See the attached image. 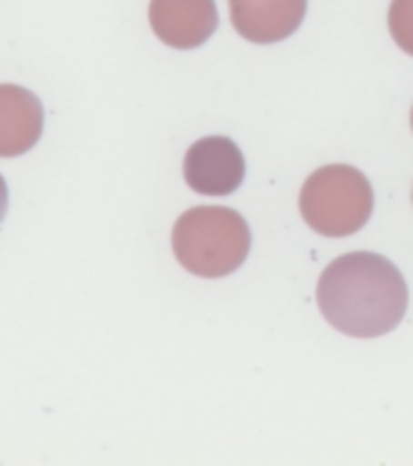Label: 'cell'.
Instances as JSON below:
<instances>
[{
  "label": "cell",
  "instance_id": "obj_10",
  "mask_svg": "<svg viewBox=\"0 0 413 466\" xmlns=\"http://www.w3.org/2000/svg\"><path fill=\"white\" fill-rule=\"evenodd\" d=\"M411 128H413V109H411Z\"/></svg>",
  "mask_w": 413,
  "mask_h": 466
},
{
  "label": "cell",
  "instance_id": "obj_8",
  "mask_svg": "<svg viewBox=\"0 0 413 466\" xmlns=\"http://www.w3.org/2000/svg\"><path fill=\"white\" fill-rule=\"evenodd\" d=\"M389 32L404 54L413 56V0H392Z\"/></svg>",
  "mask_w": 413,
  "mask_h": 466
},
{
  "label": "cell",
  "instance_id": "obj_5",
  "mask_svg": "<svg viewBox=\"0 0 413 466\" xmlns=\"http://www.w3.org/2000/svg\"><path fill=\"white\" fill-rule=\"evenodd\" d=\"M150 27L172 49H198L217 29L216 0H150Z\"/></svg>",
  "mask_w": 413,
  "mask_h": 466
},
{
  "label": "cell",
  "instance_id": "obj_7",
  "mask_svg": "<svg viewBox=\"0 0 413 466\" xmlns=\"http://www.w3.org/2000/svg\"><path fill=\"white\" fill-rule=\"evenodd\" d=\"M44 106L35 92L20 85H0V157H17L39 143Z\"/></svg>",
  "mask_w": 413,
  "mask_h": 466
},
{
  "label": "cell",
  "instance_id": "obj_2",
  "mask_svg": "<svg viewBox=\"0 0 413 466\" xmlns=\"http://www.w3.org/2000/svg\"><path fill=\"white\" fill-rule=\"evenodd\" d=\"M176 261L201 279H223L245 264L252 249V230L237 210L198 206L179 216L172 230Z\"/></svg>",
  "mask_w": 413,
  "mask_h": 466
},
{
  "label": "cell",
  "instance_id": "obj_3",
  "mask_svg": "<svg viewBox=\"0 0 413 466\" xmlns=\"http://www.w3.org/2000/svg\"><path fill=\"white\" fill-rule=\"evenodd\" d=\"M375 210L370 179L350 165H327L302 184L300 213L324 237H348L363 230Z\"/></svg>",
  "mask_w": 413,
  "mask_h": 466
},
{
  "label": "cell",
  "instance_id": "obj_9",
  "mask_svg": "<svg viewBox=\"0 0 413 466\" xmlns=\"http://www.w3.org/2000/svg\"><path fill=\"white\" fill-rule=\"evenodd\" d=\"M7 201H10V196H7V184L5 179L0 177V223H3L7 216Z\"/></svg>",
  "mask_w": 413,
  "mask_h": 466
},
{
  "label": "cell",
  "instance_id": "obj_6",
  "mask_svg": "<svg viewBox=\"0 0 413 466\" xmlns=\"http://www.w3.org/2000/svg\"><path fill=\"white\" fill-rule=\"evenodd\" d=\"M239 36L254 44H276L293 36L307 15V0H227Z\"/></svg>",
  "mask_w": 413,
  "mask_h": 466
},
{
  "label": "cell",
  "instance_id": "obj_4",
  "mask_svg": "<svg viewBox=\"0 0 413 466\" xmlns=\"http://www.w3.org/2000/svg\"><path fill=\"white\" fill-rule=\"evenodd\" d=\"M245 155L227 136H206L186 150L184 179L204 196H230L245 181Z\"/></svg>",
  "mask_w": 413,
  "mask_h": 466
},
{
  "label": "cell",
  "instance_id": "obj_1",
  "mask_svg": "<svg viewBox=\"0 0 413 466\" xmlns=\"http://www.w3.org/2000/svg\"><path fill=\"white\" fill-rule=\"evenodd\" d=\"M317 305L331 327L353 339H378L399 327L408 307L401 271L382 254L350 251L317 283Z\"/></svg>",
  "mask_w": 413,
  "mask_h": 466
}]
</instances>
